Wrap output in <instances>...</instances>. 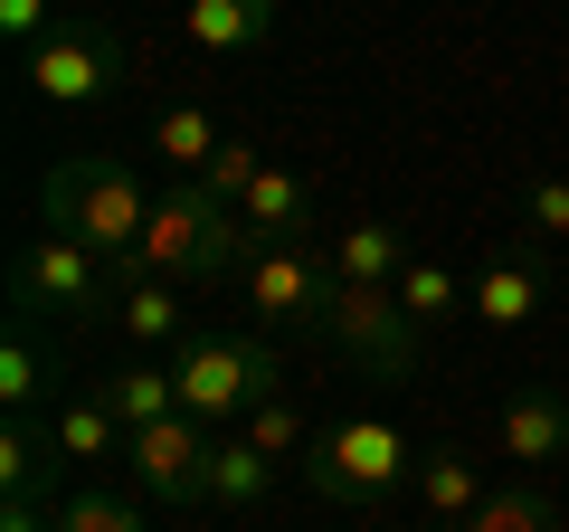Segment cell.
Wrapping results in <instances>:
<instances>
[{"label":"cell","mask_w":569,"mask_h":532,"mask_svg":"<svg viewBox=\"0 0 569 532\" xmlns=\"http://www.w3.org/2000/svg\"><path fill=\"white\" fill-rule=\"evenodd\" d=\"M152 209H162V190H142V171L114 162V152H67L39 181L48 238H77V247H96V257H133L142 228H152Z\"/></svg>","instance_id":"obj_1"},{"label":"cell","mask_w":569,"mask_h":532,"mask_svg":"<svg viewBox=\"0 0 569 532\" xmlns=\"http://www.w3.org/2000/svg\"><path fill=\"white\" fill-rule=\"evenodd\" d=\"M247 257H257L247 219L228 200H209L200 181L162 190V209H152V228H142V247H133V266L162 276V286H219V276H247Z\"/></svg>","instance_id":"obj_2"},{"label":"cell","mask_w":569,"mask_h":532,"mask_svg":"<svg viewBox=\"0 0 569 532\" xmlns=\"http://www.w3.org/2000/svg\"><path fill=\"white\" fill-rule=\"evenodd\" d=\"M133 286V257H96L77 238H29L10 257V314L20 324H96L123 305Z\"/></svg>","instance_id":"obj_3"},{"label":"cell","mask_w":569,"mask_h":532,"mask_svg":"<svg viewBox=\"0 0 569 532\" xmlns=\"http://www.w3.org/2000/svg\"><path fill=\"white\" fill-rule=\"evenodd\" d=\"M171 381H181V410L200 418V428H228V418L284 400V362H276L266 333H181Z\"/></svg>","instance_id":"obj_4"},{"label":"cell","mask_w":569,"mask_h":532,"mask_svg":"<svg viewBox=\"0 0 569 532\" xmlns=\"http://www.w3.org/2000/svg\"><path fill=\"white\" fill-rule=\"evenodd\" d=\"M305 485L323 494V504H342V513L389 504L399 485H418V447H408L389 418H342V428H323L305 447Z\"/></svg>","instance_id":"obj_5"},{"label":"cell","mask_w":569,"mask_h":532,"mask_svg":"<svg viewBox=\"0 0 569 532\" xmlns=\"http://www.w3.org/2000/svg\"><path fill=\"white\" fill-rule=\"evenodd\" d=\"M20 77H29V96H39V105L86 115V105H114V96H123L133 58H123V39H114L104 20H77V10H67V20L20 58Z\"/></svg>","instance_id":"obj_6"},{"label":"cell","mask_w":569,"mask_h":532,"mask_svg":"<svg viewBox=\"0 0 569 532\" xmlns=\"http://www.w3.org/2000/svg\"><path fill=\"white\" fill-rule=\"evenodd\" d=\"M323 343L342 352V362H361V371H380V381H399V371H418V314L399 305V286H332Z\"/></svg>","instance_id":"obj_7"},{"label":"cell","mask_w":569,"mask_h":532,"mask_svg":"<svg viewBox=\"0 0 569 532\" xmlns=\"http://www.w3.org/2000/svg\"><path fill=\"white\" fill-rule=\"evenodd\" d=\"M247 314H257V333H323L332 314V257H313V247H257L247 257Z\"/></svg>","instance_id":"obj_8"},{"label":"cell","mask_w":569,"mask_h":532,"mask_svg":"<svg viewBox=\"0 0 569 532\" xmlns=\"http://www.w3.org/2000/svg\"><path fill=\"white\" fill-rule=\"evenodd\" d=\"M123 456H133V485L152 494V504H209V456H219V437H209L190 410L133 428V437H123Z\"/></svg>","instance_id":"obj_9"},{"label":"cell","mask_w":569,"mask_h":532,"mask_svg":"<svg viewBox=\"0 0 569 532\" xmlns=\"http://www.w3.org/2000/svg\"><path fill=\"white\" fill-rule=\"evenodd\" d=\"M58 466H67V447H58V428H48V410L0 418V494H10V504H48Z\"/></svg>","instance_id":"obj_10"},{"label":"cell","mask_w":569,"mask_h":532,"mask_svg":"<svg viewBox=\"0 0 569 532\" xmlns=\"http://www.w3.org/2000/svg\"><path fill=\"white\" fill-rule=\"evenodd\" d=\"M493 437H503L512 466H560V456H569V400H560V390H541V381L512 390L503 418H493Z\"/></svg>","instance_id":"obj_11"},{"label":"cell","mask_w":569,"mask_h":532,"mask_svg":"<svg viewBox=\"0 0 569 532\" xmlns=\"http://www.w3.org/2000/svg\"><path fill=\"white\" fill-rule=\"evenodd\" d=\"M531 314H541V247H512V257H493L485 276H475V324L485 333H522Z\"/></svg>","instance_id":"obj_12"},{"label":"cell","mask_w":569,"mask_h":532,"mask_svg":"<svg viewBox=\"0 0 569 532\" xmlns=\"http://www.w3.org/2000/svg\"><path fill=\"white\" fill-rule=\"evenodd\" d=\"M238 219H247V238H257V247H313V238H305V228H313V190L295 181L284 162H266L257 190L238 200Z\"/></svg>","instance_id":"obj_13"},{"label":"cell","mask_w":569,"mask_h":532,"mask_svg":"<svg viewBox=\"0 0 569 532\" xmlns=\"http://www.w3.org/2000/svg\"><path fill=\"white\" fill-rule=\"evenodd\" d=\"M58 352L39 343V324L10 314V343H0V410H58Z\"/></svg>","instance_id":"obj_14"},{"label":"cell","mask_w":569,"mask_h":532,"mask_svg":"<svg viewBox=\"0 0 569 532\" xmlns=\"http://www.w3.org/2000/svg\"><path fill=\"white\" fill-rule=\"evenodd\" d=\"M485 466H475L466 447H427L418 456V504H427V523H447V532H466V513L485 504Z\"/></svg>","instance_id":"obj_15"},{"label":"cell","mask_w":569,"mask_h":532,"mask_svg":"<svg viewBox=\"0 0 569 532\" xmlns=\"http://www.w3.org/2000/svg\"><path fill=\"white\" fill-rule=\"evenodd\" d=\"M276 10L284 0H190L181 29H190V48H209V58H238V48H266Z\"/></svg>","instance_id":"obj_16"},{"label":"cell","mask_w":569,"mask_h":532,"mask_svg":"<svg viewBox=\"0 0 569 532\" xmlns=\"http://www.w3.org/2000/svg\"><path fill=\"white\" fill-rule=\"evenodd\" d=\"M399 266H408V238L389 219H351L342 238H332V276H342V286H399Z\"/></svg>","instance_id":"obj_17"},{"label":"cell","mask_w":569,"mask_h":532,"mask_svg":"<svg viewBox=\"0 0 569 532\" xmlns=\"http://www.w3.org/2000/svg\"><path fill=\"white\" fill-rule=\"evenodd\" d=\"M266 494H276V456L257 447V437H219V456H209V504H228V513H257Z\"/></svg>","instance_id":"obj_18"},{"label":"cell","mask_w":569,"mask_h":532,"mask_svg":"<svg viewBox=\"0 0 569 532\" xmlns=\"http://www.w3.org/2000/svg\"><path fill=\"white\" fill-rule=\"evenodd\" d=\"M219 144H228V134H219V124H209V105H190V96L152 115V152H162V162L181 171V181H200V171L219 162Z\"/></svg>","instance_id":"obj_19"},{"label":"cell","mask_w":569,"mask_h":532,"mask_svg":"<svg viewBox=\"0 0 569 532\" xmlns=\"http://www.w3.org/2000/svg\"><path fill=\"white\" fill-rule=\"evenodd\" d=\"M96 400L123 418V437H133V428H152V418L181 410V381H171V371H152V362H133V371H114V381H96Z\"/></svg>","instance_id":"obj_20"},{"label":"cell","mask_w":569,"mask_h":532,"mask_svg":"<svg viewBox=\"0 0 569 532\" xmlns=\"http://www.w3.org/2000/svg\"><path fill=\"white\" fill-rule=\"evenodd\" d=\"M399 305L418 314V333H427V324H456V314H475V286L456 276V266H437V257H408V266H399Z\"/></svg>","instance_id":"obj_21"},{"label":"cell","mask_w":569,"mask_h":532,"mask_svg":"<svg viewBox=\"0 0 569 532\" xmlns=\"http://www.w3.org/2000/svg\"><path fill=\"white\" fill-rule=\"evenodd\" d=\"M48 428H58L67 466H96V456H123V418L104 410L96 390H86V400H58V410H48Z\"/></svg>","instance_id":"obj_22"},{"label":"cell","mask_w":569,"mask_h":532,"mask_svg":"<svg viewBox=\"0 0 569 532\" xmlns=\"http://www.w3.org/2000/svg\"><path fill=\"white\" fill-rule=\"evenodd\" d=\"M466 532H560V504L541 485H493L485 504L466 513Z\"/></svg>","instance_id":"obj_23"},{"label":"cell","mask_w":569,"mask_h":532,"mask_svg":"<svg viewBox=\"0 0 569 532\" xmlns=\"http://www.w3.org/2000/svg\"><path fill=\"white\" fill-rule=\"evenodd\" d=\"M123 324H133V343H171L181 333V286H162V276H142L133 266V286H123Z\"/></svg>","instance_id":"obj_24"},{"label":"cell","mask_w":569,"mask_h":532,"mask_svg":"<svg viewBox=\"0 0 569 532\" xmlns=\"http://www.w3.org/2000/svg\"><path fill=\"white\" fill-rule=\"evenodd\" d=\"M247 437H257V447L276 456V466L313 447V428H305V410H295V400H266V410H247Z\"/></svg>","instance_id":"obj_25"},{"label":"cell","mask_w":569,"mask_h":532,"mask_svg":"<svg viewBox=\"0 0 569 532\" xmlns=\"http://www.w3.org/2000/svg\"><path fill=\"white\" fill-rule=\"evenodd\" d=\"M257 171H266V152H257V144H238V134H228V144H219V162L200 171V190H209V200H228V209H238L247 190H257Z\"/></svg>","instance_id":"obj_26"},{"label":"cell","mask_w":569,"mask_h":532,"mask_svg":"<svg viewBox=\"0 0 569 532\" xmlns=\"http://www.w3.org/2000/svg\"><path fill=\"white\" fill-rule=\"evenodd\" d=\"M522 238L541 247V238H569V181L560 171H541V181L522 190Z\"/></svg>","instance_id":"obj_27"},{"label":"cell","mask_w":569,"mask_h":532,"mask_svg":"<svg viewBox=\"0 0 569 532\" xmlns=\"http://www.w3.org/2000/svg\"><path fill=\"white\" fill-rule=\"evenodd\" d=\"M58 532H142V513L123 494H67L58 504Z\"/></svg>","instance_id":"obj_28"},{"label":"cell","mask_w":569,"mask_h":532,"mask_svg":"<svg viewBox=\"0 0 569 532\" xmlns=\"http://www.w3.org/2000/svg\"><path fill=\"white\" fill-rule=\"evenodd\" d=\"M58 20H67L58 0H0V39H20V58H29V48H39Z\"/></svg>","instance_id":"obj_29"},{"label":"cell","mask_w":569,"mask_h":532,"mask_svg":"<svg viewBox=\"0 0 569 532\" xmlns=\"http://www.w3.org/2000/svg\"><path fill=\"white\" fill-rule=\"evenodd\" d=\"M0 532H58V513H39V504H10V494H0Z\"/></svg>","instance_id":"obj_30"},{"label":"cell","mask_w":569,"mask_h":532,"mask_svg":"<svg viewBox=\"0 0 569 532\" xmlns=\"http://www.w3.org/2000/svg\"><path fill=\"white\" fill-rule=\"evenodd\" d=\"M380 532H447V523H380Z\"/></svg>","instance_id":"obj_31"}]
</instances>
